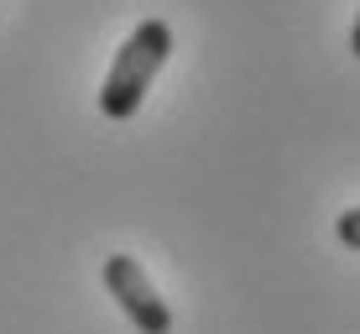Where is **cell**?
<instances>
[{
    "label": "cell",
    "instance_id": "3",
    "mask_svg": "<svg viewBox=\"0 0 360 334\" xmlns=\"http://www.w3.org/2000/svg\"><path fill=\"white\" fill-rule=\"evenodd\" d=\"M334 235H340V245L360 251V204H355V209H345V214L334 219Z\"/></svg>",
    "mask_w": 360,
    "mask_h": 334
},
{
    "label": "cell",
    "instance_id": "2",
    "mask_svg": "<svg viewBox=\"0 0 360 334\" xmlns=\"http://www.w3.org/2000/svg\"><path fill=\"white\" fill-rule=\"evenodd\" d=\"M105 288L141 334H172V308H167L162 293L152 288V277L141 271L136 256H126V251L105 256Z\"/></svg>",
    "mask_w": 360,
    "mask_h": 334
},
{
    "label": "cell",
    "instance_id": "4",
    "mask_svg": "<svg viewBox=\"0 0 360 334\" xmlns=\"http://www.w3.org/2000/svg\"><path fill=\"white\" fill-rule=\"evenodd\" d=\"M350 53L360 58V16H355V32H350Z\"/></svg>",
    "mask_w": 360,
    "mask_h": 334
},
{
    "label": "cell",
    "instance_id": "1",
    "mask_svg": "<svg viewBox=\"0 0 360 334\" xmlns=\"http://www.w3.org/2000/svg\"><path fill=\"white\" fill-rule=\"evenodd\" d=\"M167 53H172V27L162 16H146L141 27L126 37V47L115 53L105 84H99V110H105V120H131L136 110H141L152 79L167 63Z\"/></svg>",
    "mask_w": 360,
    "mask_h": 334
}]
</instances>
